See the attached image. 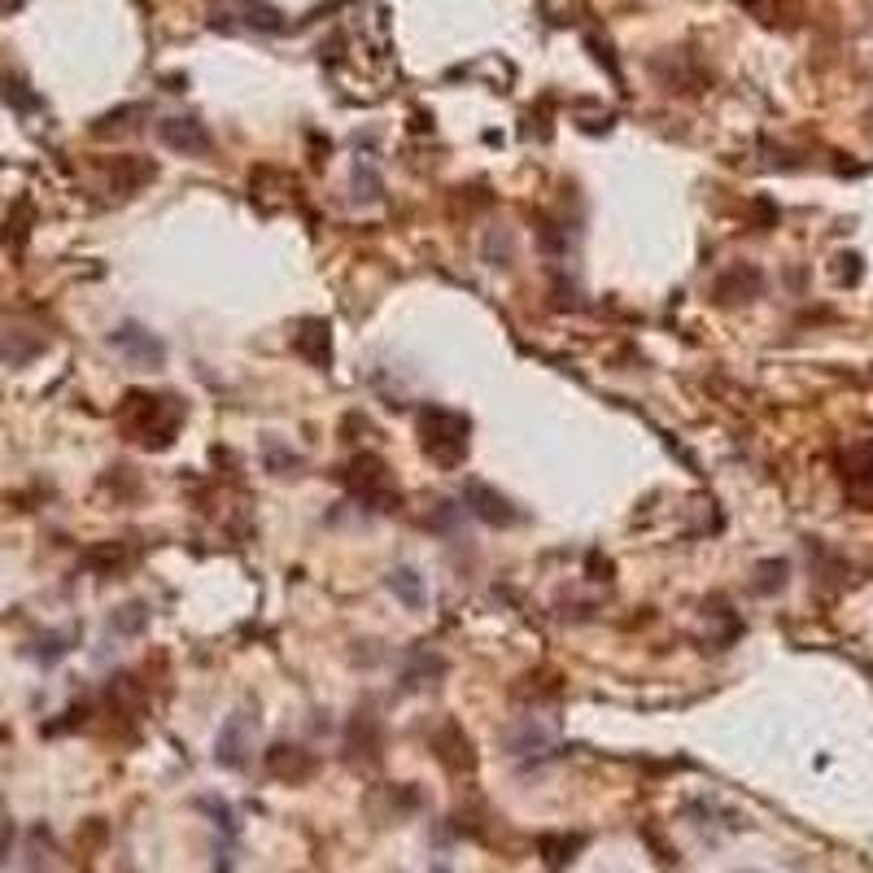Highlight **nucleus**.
<instances>
[{
  "label": "nucleus",
  "instance_id": "nucleus-1",
  "mask_svg": "<svg viewBox=\"0 0 873 873\" xmlns=\"http://www.w3.org/2000/svg\"><path fill=\"white\" fill-rule=\"evenodd\" d=\"M118 424H123V437H131L136 446L145 450H166L184 428V402L175 393H145L131 389L123 398V411H118Z\"/></svg>",
  "mask_w": 873,
  "mask_h": 873
},
{
  "label": "nucleus",
  "instance_id": "nucleus-2",
  "mask_svg": "<svg viewBox=\"0 0 873 873\" xmlns=\"http://www.w3.org/2000/svg\"><path fill=\"white\" fill-rule=\"evenodd\" d=\"M415 441L437 468H459L472 450V420L463 411H450V406L428 402L415 415Z\"/></svg>",
  "mask_w": 873,
  "mask_h": 873
},
{
  "label": "nucleus",
  "instance_id": "nucleus-3",
  "mask_svg": "<svg viewBox=\"0 0 873 873\" xmlns=\"http://www.w3.org/2000/svg\"><path fill=\"white\" fill-rule=\"evenodd\" d=\"M341 485L350 489V498H358L367 511H393L398 507V481H393L389 463L380 454L363 450L354 454L350 463L341 468Z\"/></svg>",
  "mask_w": 873,
  "mask_h": 873
},
{
  "label": "nucleus",
  "instance_id": "nucleus-4",
  "mask_svg": "<svg viewBox=\"0 0 873 873\" xmlns=\"http://www.w3.org/2000/svg\"><path fill=\"white\" fill-rule=\"evenodd\" d=\"M110 345L127 358L131 367H145V372H158V367L166 363V341L158 337V332H149L145 324H136V319L118 324L110 332Z\"/></svg>",
  "mask_w": 873,
  "mask_h": 873
},
{
  "label": "nucleus",
  "instance_id": "nucleus-5",
  "mask_svg": "<svg viewBox=\"0 0 873 873\" xmlns=\"http://www.w3.org/2000/svg\"><path fill=\"white\" fill-rule=\"evenodd\" d=\"M262 769H267L271 782H284V786H302L306 777L319 773V760L310 756L306 747H293V743H275L262 751Z\"/></svg>",
  "mask_w": 873,
  "mask_h": 873
},
{
  "label": "nucleus",
  "instance_id": "nucleus-6",
  "mask_svg": "<svg viewBox=\"0 0 873 873\" xmlns=\"http://www.w3.org/2000/svg\"><path fill=\"white\" fill-rule=\"evenodd\" d=\"M158 140H162V149L184 153V158H210L214 153V136L206 131V123H197V118H162Z\"/></svg>",
  "mask_w": 873,
  "mask_h": 873
},
{
  "label": "nucleus",
  "instance_id": "nucleus-7",
  "mask_svg": "<svg viewBox=\"0 0 873 873\" xmlns=\"http://www.w3.org/2000/svg\"><path fill=\"white\" fill-rule=\"evenodd\" d=\"M463 498H468L472 516L481 520V524H489V529H511V524L520 520V516H516V507H511V498H507V494H498V489H494V485H485V481H468Z\"/></svg>",
  "mask_w": 873,
  "mask_h": 873
},
{
  "label": "nucleus",
  "instance_id": "nucleus-8",
  "mask_svg": "<svg viewBox=\"0 0 873 873\" xmlns=\"http://www.w3.org/2000/svg\"><path fill=\"white\" fill-rule=\"evenodd\" d=\"M249 743H254V716L236 712L232 721L219 729V743H214V760L223 769H245L249 764Z\"/></svg>",
  "mask_w": 873,
  "mask_h": 873
},
{
  "label": "nucleus",
  "instance_id": "nucleus-9",
  "mask_svg": "<svg viewBox=\"0 0 873 873\" xmlns=\"http://www.w3.org/2000/svg\"><path fill=\"white\" fill-rule=\"evenodd\" d=\"M433 751H437V760L446 764L450 773H459V777L476 769V751H472V738L463 734V725H459V721H441L437 738H433Z\"/></svg>",
  "mask_w": 873,
  "mask_h": 873
},
{
  "label": "nucleus",
  "instance_id": "nucleus-10",
  "mask_svg": "<svg viewBox=\"0 0 873 873\" xmlns=\"http://www.w3.org/2000/svg\"><path fill=\"white\" fill-rule=\"evenodd\" d=\"M293 350L302 354L310 367L328 372L332 367V328H328V319H302L297 332H293Z\"/></svg>",
  "mask_w": 873,
  "mask_h": 873
},
{
  "label": "nucleus",
  "instance_id": "nucleus-11",
  "mask_svg": "<svg viewBox=\"0 0 873 873\" xmlns=\"http://www.w3.org/2000/svg\"><path fill=\"white\" fill-rule=\"evenodd\" d=\"M83 564L97 572V577L110 581V577H123L127 568L140 564V550L131 546V542H118V537H114V542H97V546H92L88 555H83Z\"/></svg>",
  "mask_w": 873,
  "mask_h": 873
},
{
  "label": "nucleus",
  "instance_id": "nucleus-12",
  "mask_svg": "<svg viewBox=\"0 0 873 873\" xmlns=\"http://www.w3.org/2000/svg\"><path fill=\"white\" fill-rule=\"evenodd\" d=\"M764 289V280H760V271L756 267H729V271H721V280H716V302H751Z\"/></svg>",
  "mask_w": 873,
  "mask_h": 873
},
{
  "label": "nucleus",
  "instance_id": "nucleus-13",
  "mask_svg": "<svg viewBox=\"0 0 873 873\" xmlns=\"http://www.w3.org/2000/svg\"><path fill=\"white\" fill-rule=\"evenodd\" d=\"M345 756H380V721H376V712L367 716V712H358V716H350V725H345Z\"/></svg>",
  "mask_w": 873,
  "mask_h": 873
},
{
  "label": "nucleus",
  "instance_id": "nucleus-14",
  "mask_svg": "<svg viewBox=\"0 0 873 873\" xmlns=\"http://www.w3.org/2000/svg\"><path fill=\"white\" fill-rule=\"evenodd\" d=\"M385 585L393 590V599L406 603L411 612H420V607L428 603V585H424V577L415 568H393L389 577H385Z\"/></svg>",
  "mask_w": 873,
  "mask_h": 873
},
{
  "label": "nucleus",
  "instance_id": "nucleus-15",
  "mask_svg": "<svg viewBox=\"0 0 873 873\" xmlns=\"http://www.w3.org/2000/svg\"><path fill=\"white\" fill-rule=\"evenodd\" d=\"M149 179H153V162H145L140 153H131V158H123L114 166V193L131 197V193H140Z\"/></svg>",
  "mask_w": 873,
  "mask_h": 873
},
{
  "label": "nucleus",
  "instance_id": "nucleus-16",
  "mask_svg": "<svg viewBox=\"0 0 873 873\" xmlns=\"http://www.w3.org/2000/svg\"><path fill=\"white\" fill-rule=\"evenodd\" d=\"M31 219H35L31 201H14V210H9V219H5V232H0V241H5V249L14 258L22 254V245H27V236H31Z\"/></svg>",
  "mask_w": 873,
  "mask_h": 873
},
{
  "label": "nucleus",
  "instance_id": "nucleus-17",
  "mask_svg": "<svg viewBox=\"0 0 873 873\" xmlns=\"http://www.w3.org/2000/svg\"><path fill=\"white\" fill-rule=\"evenodd\" d=\"M581 847H585L581 834H550V839H542V856H546L550 869H564L568 860L581 852Z\"/></svg>",
  "mask_w": 873,
  "mask_h": 873
},
{
  "label": "nucleus",
  "instance_id": "nucleus-18",
  "mask_svg": "<svg viewBox=\"0 0 873 873\" xmlns=\"http://www.w3.org/2000/svg\"><path fill=\"white\" fill-rule=\"evenodd\" d=\"M441 673H446V660L415 651V664H411V668H402V686H406V690H420V686H428V681L441 677Z\"/></svg>",
  "mask_w": 873,
  "mask_h": 873
},
{
  "label": "nucleus",
  "instance_id": "nucleus-19",
  "mask_svg": "<svg viewBox=\"0 0 873 873\" xmlns=\"http://www.w3.org/2000/svg\"><path fill=\"white\" fill-rule=\"evenodd\" d=\"M145 629H149L145 603H123V607L114 612V633H123V638H140Z\"/></svg>",
  "mask_w": 873,
  "mask_h": 873
},
{
  "label": "nucleus",
  "instance_id": "nucleus-20",
  "mask_svg": "<svg viewBox=\"0 0 873 873\" xmlns=\"http://www.w3.org/2000/svg\"><path fill=\"white\" fill-rule=\"evenodd\" d=\"M354 188H358V201H380V193H385V184H380V175L376 171H367V162H358L354 166Z\"/></svg>",
  "mask_w": 873,
  "mask_h": 873
},
{
  "label": "nucleus",
  "instance_id": "nucleus-21",
  "mask_svg": "<svg viewBox=\"0 0 873 873\" xmlns=\"http://www.w3.org/2000/svg\"><path fill=\"white\" fill-rule=\"evenodd\" d=\"M782 572H786L782 559H773V564H760V568H756V577H760L756 590H760V594H777V590H782Z\"/></svg>",
  "mask_w": 873,
  "mask_h": 873
},
{
  "label": "nucleus",
  "instance_id": "nucleus-22",
  "mask_svg": "<svg viewBox=\"0 0 873 873\" xmlns=\"http://www.w3.org/2000/svg\"><path fill=\"white\" fill-rule=\"evenodd\" d=\"M9 847H14V825H9V821H0V865H5Z\"/></svg>",
  "mask_w": 873,
  "mask_h": 873
}]
</instances>
